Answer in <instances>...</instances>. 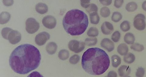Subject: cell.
Here are the masks:
<instances>
[{"label":"cell","instance_id":"6","mask_svg":"<svg viewBox=\"0 0 146 77\" xmlns=\"http://www.w3.org/2000/svg\"><path fill=\"white\" fill-rule=\"evenodd\" d=\"M145 20V16L143 14L140 13L136 15L134 18L133 21L135 28L139 31L144 30L146 27Z\"/></svg>","mask_w":146,"mask_h":77},{"label":"cell","instance_id":"34","mask_svg":"<svg viewBox=\"0 0 146 77\" xmlns=\"http://www.w3.org/2000/svg\"><path fill=\"white\" fill-rule=\"evenodd\" d=\"M91 0H80L81 6L83 7L86 9L90 5Z\"/></svg>","mask_w":146,"mask_h":77},{"label":"cell","instance_id":"27","mask_svg":"<svg viewBox=\"0 0 146 77\" xmlns=\"http://www.w3.org/2000/svg\"><path fill=\"white\" fill-rule=\"evenodd\" d=\"M122 16L119 12H115L113 13L111 17L112 20L115 22L119 21L122 19Z\"/></svg>","mask_w":146,"mask_h":77},{"label":"cell","instance_id":"12","mask_svg":"<svg viewBox=\"0 0 146 77\" xmlns=\"http://www.w3.org/2000/svg\"><path fill=\"white\" fill-rule=\"evenodd\" d=\"M131 72L130 67L129 66L123 65L118 69V72L121 77H127L130 74Z\"/></svg>","mask_w":146,"mask_h":77},{"label":"cell","instance_id":"10","mask_svg":"<svg viewBox=\"0 0 146 77\" xmlns=\"http://www.w3.org/2000/svg\"><path fill=\"white\" fill-rule=\"evenodd\" d=\"M101 47L109 52H111L115 48V45L110 40L107 38L103 39L100 44Z\"/></svg>","mask_w":146,"mask_h":77},{"label":"cell","instance_id":"11","mask_svg":"<svg viewBox=\"0 0 146 77\" xmlns=\"http://www.w3.org/2000/svg\"><path fill=\"white\" fill-rule=\"evenodd\" d=\"M102 33L104 35L111 34L114 30L112 24L108 21L104 22L101 27Z\"/></svg>","mask_w":146,"mask_h":77},{"label":"cell","instance_id":"24","mask_svg":"<svg viewBox=\"0 0 146 77\" xmlns=\"http://www.w3.org/2000/svg\"><path fill=\"white\" fill-rule=\"evenodd\" d=\"M97 42L96 38H87L85 40V45L88 46H94L96 44Z\"/></svg>","mask_w":146,"mask_h":77},{"label":"cell","instance_id":"18","mask_svg":"<svg viewBox=\"0 0 146 77\" xmlns=\"http://www.w3.org/2000/svg\"><path fill=\"white\" fill-rule=\"evenodd\" d=\"M125 42L128 44H132L134 43L135 38L134 35L130 33H127L124 37Z\"/></svg>","mask_w":146,"mask_h":77},{"label":"cell","instance_id":"17","mask_svg":"<svg viewBox=\"0 0 146 77\" xmlns=\"http://www.w3.org/2000/svg\"><path fill=\"white\" fill-rule=\"evenodd\" d=\"M89 14L91 23L94 25L98 24L100 20V18L98 12H93Z\"/></svg>","mask_w":146,"mask_h":77},{"label":"cell","instance_id":"36","mask_svg":"<svg viewBox=\"0 0 146 77\" xmlns=\"http://www.w3.org/2000/svg\"><path fill=\"white\" fill-rule=\"evenodd\" d=\"M3 5L6 7H10L13 5L14 0H3Z\"/></svg>","mask_w":146,"mask_h":77},{"label":"cell","instance_id":"22","mask_svg":"<svg viewBox=\"0 0 146 77\" xmlns=\"http://www.w3.org/2000/svg\"><path fill=\"white\" fill-rule=\"evenodd\" d=\"M137 8V4L133 2L127 3L125 6L126 10L129 12H134L136 11Z\"/></svg>","mask_w":146,"mask_h":77},{"label":"cell","instance_id":"4","mask_svg":"<svg viewBox=\"0 0 146 77\" xmlns=\"http://www.w3.org/2000/svg\"><path fill=\"white\" fill-rule=\"evenodd\" d=\"M40 24L34 18H28L26 22V29L30 34L36 33L40 28Z\"/></svg>","mask_w":146,"mask_h":77},{"label":"cell","instance_id":"8","mask_svg":"<svg viewBox=\"0 0 146 77\" xmlns=\"http://www.w3.org/2000/svg\"><path fill=\"white\" fill-rule=\"evenodd\" d=\"M50 35L48 33L43 31L36 35L35 37V43L38 46H42L50 39Z\"/></svg>","mask_w":146,"mask_h":77},{"label":"cell","instance_id":"19","mask_svg":"<svg viewBox=\"0 0 146 77\" xmlns=\"http://www.w3.org/2000/svg\"><path fill=\"white\" fill-rule=\"evenodd\" d=\"M69 56V52L66 50H62L58 53V57L59 59L62 60H67Z\"/></svg>","mask_w":146,"mask_h":77},{"label":"cell","instance_id":"3","mask_svg":"<svg viewBox=\"0 0 146 77\" xmlns=\"http://www.w3.org/2000/svg\"><path fill=\"white\" fill-rule=\"evenodd\" d=\"M62 24L68 34L76 36L84 33L89 24L88 16L83 11L73 9L67 12L64 17Z\"/></svg>","mask_w":146,"mask_h":77},{"label":"cell","instance_id":"30","mask_svg":"<svg viewBox=\"0 0 146 77\" xmlns=\"http://www.w3.org/2000/svg\"><path fill=\"white\" fill-rule=\"evenodd\" d=\"M13 29L8 27H5L3 28L1 31V34L3 37L5 39L8 40V35L12 30Z\"/></svg>","mask_w":146,"mask_h":77},{"label":"cell","instance_id":"20","mask_svg":"<svg viewBox=\"0 0 146 77\" xmlns=\"http://www.w3.org/2000/svg\"><path fill=\"white\" fill-rule=\"evenodd\" d=\"M135 58L133 54L131 53H127L124 57V61L127 64H130L135 61Z\"/></svg>","mask_w":146,"mask_h":77},{"label":"cell","instance_id":"39","mask_svg":"<svg viewBox=\"0 0 146 77\" xmlns=\"http://www.w3.org/2000/svg\"><path fill=\"white\" fill-rule=\"evenodd\" d=\"M142 7L143 9L146 11V1L144 2L142 4Z\"/></svg>","mask_w":146,"mask_h":77},{"label":"cell","instance_id":"37","mask_svg":"<svg viewBox=\"0 0 146 77\" xmlns=\"http://www.w3.org/2000/svg\"><path fill=\"white\" fill-rule=\"evenodd\" d=\"M100 2L103 5L108 6L112 3V0H99Z\"/></svg>","mask_w":146,"mask_h":77},{"label":"cell","instance_id":"28","mask_svg":"<svg viewBox=\"0 0 146 77\" xmlns=\"http://www.w3.org/2000/svg\"><path fill=\"white\" fill-rule=\"evenodd\" d=\"M130 48L131 49L138 52H142L144 49V47L143 45L136 43L133 44Z\"/></svg>","mask_w":146,"mask_h":77},{"label":"cell","instance_id":"31","mask_svg":"<svg viewBox=\"0 0 146 77\" xmlns=\"http://www.w3.org/2000/svg\"><path fill=\"white\" fill-rule=\"evenodd\" d=\"M120 38L121 34L118 31H116L114 32L111 36V39L115 43L119 41Z\"/></svg>","mask_w":146,"mask_h":77},{"label":"cell","instance_id":"35","mask_svg":"<svg viewBox=\"0 0 146 77\" xmlns=\"http://www.w3.org/2000/svg\"><path fill=\"white\" fill-rule=\"evenodd\" d=\"M124 0H115L114 5L117 8H119L122 6Z\"/></svg>","mask_w":146,"mask_h":77},{"label":"cell","instance_id":"14","mask_svg":"<svg viewBox=\"0 0 146 77\" xmlns=\"http://www.w3.org/2000/svg\"><path fill=\"white\" fill-rule=\"evenodd\" d=\"M35 10L36 12L40 14H44L48 11V6L45 3H39L35 6Z\"/></svg>","mask_w":146,"mask_h":77},{"label":"cell","instance_id":"1","mask_svg":"<svg viewBox=\"0 0 146 77\" xmlns=\"http://www.w3.org/2000/svg\"><path fill=\"white\" fill-rule=\"evenodd\" d=\"M41 60L38 49L33 45L25 44L14 50L9 58V65L16 73L24 75L37 69Z\"/></svg>","mask_w":146,"mask_h":77},{"label":"cell","instance_id":"9","mask_svg":"<svg viewBox=\"0 0 146 77\" xmlns=\"http://www.w3.org/2000/svg\"><path fill=\"white\" fill-rule=\"evenodd\" d=\"M21 39V35L17 31L13 30L9 33L8 40L11 44L15 45L19 43Z\"/></svg>","mask_w":146,"mask_h":77},{"label":"cell","instance_id":"26","mask_svg":"<svg viewBox=\"0 0 146 77\" xmlns=\"http://www.w3.org/2000/svg\"><path fill=\"white\" fill-rule=\"evenodd\" d=\"M121 30L124 32H126L129 31L130 29L129 22L126 21L122 22L120 25Z\"/></svg>","mask_w":146,"mask_h":77},{"label":"cell","instance_id":"7","mask_svg":"<svg viewBox=\"0 0 146 77\" xmlns=\"http://www.w3.org/2000/svg\"><path fill=\"white\" fill-rule=\"evenodd\" d=\"M43 25L48 29H52L55 27L57 24L56 19L51 15L45 16L42 20Z\"/></svg>","mask_w":146,"mask_h":77},{"label":"cell","instance_id":"32","mask_svg":"<svg viewBox=\"0 0 146 77\" xmlns=\"http://www.w3.org/2000/svg\"><path fill=\"white\" fill-rule=\"evenodd\" d=\"M80 60V56L78 55H75L70 58L69 62L71 64H76L79 62Z\"/></svg>","mask_w":146,"mask_h":77},{"label":"cell","instance_id":"29","mask_svg":"<svg viewBox=\"0 0 146 77\" xmlns=\"http://www.w3.org/2000/svg\"><path fill=\"white\" fill-rule=\"evenodd\" d=\"M86 11L89 13L93 12H98V8L97 6L94 3L90 4L89 6L86 8Z\"/></svg>","mask_w":146,"mask_h":77},{"label":"cell","instance_id":"25","mask_svg":"<svg viewBox=\"0 0 146 77\" xmlns=\"http://www.w3.org/2000/svg\"><path fill=\"white\" fill-rule=\"evenodd\" d=\"M100 13L102 17L106 18L110 15L111 12L108 8L107 7H104L100 9Z\"/></svg>","mask_w":146,"mask_h":77},{"label":"cell","instance_id":"23","mask_svg":"<svg viewBox=\"0 0 146 77\" xmlns=\"http://www.w3.org/2000/svg\"><path fill=\"white\" fill-rule=\"evenodd\" d=\"M99 31L97 28L92 27L90 28L88 31L87 35L89 37H95L99 35Z\"/></svg>","mask_w":146,"mask_h":77},{"label":"cell","instance_id":"21","mask_svg":"<svg viewBox=\"0 0 146 77\" xmlns=\"http://www.w3.org/2000/svg\"><path fill=\"white\" fill-rule=\"evenodd\" d=\"M112 66L114 68H117L121 63V58L117 55H113L111 57Z\"/></svg>","mask_w":146,"mask_h":77},{"label":"cell","instance_id":"38","mask_svg":"<svg viewBox=\"0 0 146 77\" xmlns=\"http://www.w3.org/2000/svg\"><path fill=\"white\" fill-rule=\"evenodd\" d=\"M107 76L116 77L117 76V74L116 72L114 71H111L109 72Z\"/></svg>","mask_w":146,"mask_h":77},{"label":"cell","instance_id":"15","mask_svg":"<svg viewBox=\"0 0 146 77\" xmlns=\"http://www.w3.org/2000/svg\"><path fill=\"white\" fill-rule=\"evenodd\" d=\"M11 17V15L8 12H2L0 15V24L3 25L7 23L10 21Z\"/></svg>","mask_w":146,"mask_h":77},{"label":"cell","instance_id":"13","mask_svg":"<svg viewBox=\"0 0 146 77\" xmlns=\"http://www.w3.org/2000/svg\"><path fill=\"white\" fill-rule=\"evenodd\" d=\"M57 44L53 42L49 43L46 47L47 52L50 55H52L55 53L57 50Z\"/></svg>","mask_w":146,"mask_h":77},{"label":"cell","instance_id":"16","mask_svg":"<svg viewBox=\"0 0 146 77\" xmlns=\"http://www.w3.org/2000/svg\"><path fill=\"white\" fill-rule=\"evenodd\" d=\"M128 51V47L125 44H121L117 47V52L121 56L125 55Z\"/></svg>","mask_w":146,"mask_h":77},{"label":"cell","instance_id":"5","mask_svg":"<svg viewBox=\"0 0 146 77\" xmlns=\"http://www.w3.org/2000/svg\"><path fill=\"white\" fill-rule=\"evenodd\" d=\"M85 45V42L72 40L68 43V46L70 51L76 53H78L84 50Z\"/></svg>","mask_w":146,"mask_h":77},{"label":"cell","instance_id":"2","mask_svg":"<svg viewBox=\"0 0 146 77\" xmlns=\"http://www.w3.org/2000/svg\"><path fill=\"white\" fill-rule=\"evenodd\" d=\"M110 60L106 52L98 48L88 49L82 56L81 65L87 73L92 75L104 74L110 65Z\"/></svg>","mask_w":146,"mask_h":77},{"label":"cell","instance_id":"33","mask_svg":"<svg viewBox=\"0 0 146 77\" xmlns=\"http://www.w3.org/2000/svg\"><path fill=\"white\" fill-rule=\"evenodd\" d=\"M145 71L142 67H139L137 70L136 72V76L138 77H143L144 76Z\"/></svg>","mask_w":146,"mask_h":77}]
</instances>
